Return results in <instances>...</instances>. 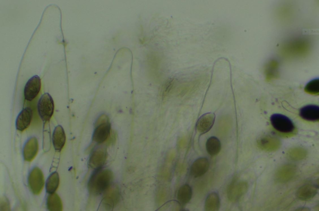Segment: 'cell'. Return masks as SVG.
Returning a JSON list of instances; mask_svg holds the SVG:
<instances>
[{"instance_id": "cell-1", "label": "cell", "mask_w": 319, "mask_h": 211, "mask_svg": "<svg viewBox=\"0 0 319 211\" xmlns=\"http://www.w3.org/2000/svg\"><path fill=\"white\" fill-rule=\"evenodd\" d=\"M97 170L91 176L88 184L89 192L95 196L104 192L111 185L113 179V174L110 170Z\"/></svg>"}, {"instance_id": "cell-2", "label": "cell", "mask_w": 319, "mask_h": 211, "mask_svg": "<svg viewBox=\"0 0 319 211\" xmlns=\"http://www.w3.org/2000/svg\"><path fill=\"white\" fill-rule=\"evenodd\" d=\"M270 121L273 128L282 136L291 137L296 133V128L293 122L284 115L274 114L270 116Z\"/></svg>"}, {"instance_id": "cell-3", "label": "cell", "mask_w": 319, "mask_h": 211, "mask_svg": "<svg viewBox=\"0 0 319 211\" xmlns=\"http://www.w3.org/2000/svg\"><path fill=\"white\" fill-rule=\"evenodd\" d=\"M37 109L41 119L45 122L49 121L54 113V104L49 93H45L41 96L38 102Z\"/></svg>"}, {"instance_id": "cell-4", "label": "cell", "mask_w": 319, "mask_h": 211, "mask_svg": "<svg viewBox=\"0 0 319 211\" xmlns=\"http://www.w3.org/2000/svg\"><path fill=\"white\" fill-rule=\"evenodd\" d=\"M102 204L106 209H112L118 203L120 198L119 187L116 184H111L104 191Z\"/></svg>"}, {"instance_id": "cell-5", "label": "cell", "mask_w": 319, "mask_h": 211, "mask_svg": "<svg viewBox=\"0 0 319 211\" xmlns=\"http://www.w3.org/2000/svg\"><path fill=\"white\" fill-rule=\"evenodd\" d=\"M29 187L34 194H39L43 189L44 184L43 174L38 167H35L31 171L28 177Z\"/></svg>"}, {"instance_id": "cell-6", "label": "cell", "mask_w": 319, "mask_h": 211, "mask_svg": "<svg viewBox=\"0 0 319 211\" xmlns=\"http://www.w3.org/2000/svg\"><path fill=\"white\" fill-rule=\"evenodd\" d=\"M41 86V80L39 76L35 75L31 77L27 81L24 87L25 99L28 101L33 100L39 94Z\"/></svg>"}, {"instance_id": "cell-7", "label": "cell", "mask_w": 319, "mask_h": 211, "mask_svg": "<svg viewBox=\"0 0 319 211\" xmlns=\"http://www.w3.org/2000/svg\"><path fill=\"white\" fill-rule=\"evenodd\" d=\"M248 188L246 182L234 180L228 188L227 195L229 199L232 202L238 200L246 192Z\"/></svg>"}, {"instance_id": "cell-8", "label": "cell", "mask_w": 319, "mask_h": 211, "mask_svg": "<svg viewBox=\"0 0 319 211\" xmlns=\"http://www.w3.org/2000/svg\"><path fill=\"white\" fill-rule=\"evenodd\" d=\"M107 156L106 149L99 148L94 150L89 158L88 165L91 168L98 170L104 164Z\"/></svg>"}, {"instance_id": "cell-9", "label": "cell", "mask_w": 319, "mask_h": 211, "mask_svg": "<svg viewBox=\"0 0 319 211\" xmlns=\"http://www.w3.org/2000/svg\"><path fill=\"white\" fill-rule=\"evenodd\" d=\"M215 115L212 112H208L202 115L196 124V128L201 134L208 132L212 127L215 120Z\"/></svg>"}, {"instance_id": "cell-10", "label": "cell", "mask_w": 319, "mask_h": 211, "mask_svg": "<svg viewBox=\"0 0 319 211\" xmlns=\"http://www.w3.org/2000/svg\"><path fill=\"white\" fill-rule=\"evenodd\" d=\"M296 166L292 164H288L280 167L275 175L276 180L280 183H285L290 180L295 175Z\"/></svg>"}, {"instance_id": "cell-11", "label": "cell", "mask_w": 319, "mask_h": 211, "mask_svg": "<svg viewBox=\"0 0 319 211\" xmlns=\"http://www.w3.org/2000/svg\"><path fill=\"white\" fill-rule=\"evenodd\" d=\"M93 139L95 142L101 143L106 141L111 132V124L109 121L95 125Z\"/></svg>"}, {"instance_id": "cell-12", "label": "cell", "mask_w": 319, "mask_h": 211, "mask_svg": "<svg viewBox=\"0 0 319 211\" xmlns=\"http://www.w3.org/2000/svg\"><path fill=\"white\" fill-rule=\"evenodd\" d=\"M32 117V111L31 108L26 107L23 109L17 116L16 121V126L19 131L22 132L29 126Z\"/></svg>"}, {"instance_id": "cell-13", "label": "cell", "mask_w": 319, "mask_h": 211, "mask_svg": "<svg viewBox=\"0 0 319 211\" xmlns=\"http://www.w3.org/2000/svg\"><path fill=\"white\" fill-rule=\"evenodd\" d=\"M299 115L303 119L312 122L318 121L319 107L315 105H308L302 107L299 111Z\"/></svg>"}, {"instance_id": "cell-14", "label": "cell", "mask_w": 319, "mask_h": 211, "mask_svg": "<svg viewBox=\"0 0 319 211\" xmlns=\"http://www.w3.org/2000/svg\"><path fill=\"white\" fill-rule=\"evenodd\" d=\"M209 163L205 157L197 159L192 163L190 168L191 175L195 178L199 177L204 175L208 170Z\"/></svg>"}, {"instance_id": "cell-15", "label": "cell", "mask_w": 319, "mask_h": 211, "mask_svg": "<svg viewBox=\"0 0 319 211\" xmlns=\"http://www.w3.org/2000/svg\"><path fill=\"white\" fill-rule=\"evenodd\" d=\"M280 144V142L278 138L271 136L263 137L257 141L258 147L267 151H275L279 148Z\"/></svg>"}, {"instance_id": "cell-16", "label": "cell", "mask_w": 319, "mask_h": 211, "mask_svg": "<svg viewBox=\"0 0 319 211\" xmlns=\"http://www.w3.org/2000/svg\"><path fill=\"white\" fill-rule=\"evenodd\" d=\"M38 144L35 137L32 138L27 141L23 149V156L25 160L31 161L35 157L38 152Z\"/></svg>"}, {"instance_id": "cell-17", "label": "cell", "mask_w": 319, "mask_h": 211, "mask_svg": "<svg viewBox=\"0 0 319 211\" xmlns=\"http://www.w3.org/2000/svg\"><path fill=\"white\" fill-rule=\"evenodd\" d=\"M66 135L64 130L60 125L56 126L52 134V142L55 149L60 151L64 147L66 141Z\"/></svg>"}, {"instance_id": "cell-18", "label": "cell", "mask_w": 319, "mask_h": 211, "mask_svg": "<svg viewBox=\"0 0 319 211\" xmlns=\"http://www.w3.org/2000/svg\"><path fill=\"white\" fill-rule=\"evenodd\" d=\"M317 192L316 186L312 184H306L298 188L296 192V196L300 200H307L313 198Z\"/></svg>"}, {"instance_id": "cell-19", "label": "cell", "mask_w": 319, "mask_h": 211, "mask_svg": "<svg viewBox=\"0 0 319 211\" xmlns=\"http://www.w3.org/2000/svg\"><path fill=\"white\" fill-rule=\"evenodd\" d=\"M192 195L191 187L188 184L182 186L178 190L177 198L179 204L184 205L188 203L191 200Z\"/></svg>"}, {"instance_id": "cell-20", "label": "cell", "mask_w": 319, "mask_h": 211, "mask_svg": "<svg viewBox=\"0 0 319 211\" xmlns=\"http://www.w3.org/2000/svg\"><path fill=\"white\" fill-rule=\"evenodd\" d=\"M220 207V200L217 194L213 192L209 194L205 202L204 208L207 211L218 210Z\"/></svg>"}, {"instance_id": "cell-21", "label": "cell", "mask_w": 319, "mask_h": 211, "mask_svg": "<svg viewBox=\"0 0 319 211\" xmlns=\"http://www.w3.org/2000/svg\"><path fill=\"white\" fill-rule=\"evenodd\" d=\"M206 147L207 151L210 155L215 156L218 154L221 150V143L217 137L212 136L207 140Z\"/></svg>"}, {"instance_id": "cell-22", "label": "cell", "mask_w": 319, "mask_h": 211, "mask_svg": "<svg viewBox=\"0 0 319 211\" xmlns=\"http://www.w3.org/2000/svg\"><path fill=\"white\" fill-rule=\"evenodd\" d=\"M47 207L50 211H60L62 210V202L57 194L53 193L48 196L47 199Z\"/></svg>"}, {"instance_id": "cell-23", "label": "cell", "mask_w": 319, "mask_h": 211, "mask_svg": "<svg viewBox=\"0 0 319 211\" xmlns=\"http://www.w3.org/2000/svg\"><path fill=\"white\" fill-rule=\"evenodd\" d=\"M59 183V178L57 172L51 174L48 177L46 183V188L47 192L54 193L57 189Z\"/></svg>"}, {"instance_id": "cell-24", "label": "cell", "mask_w": 319, "mask_h": 211, "mask_svg": "<svg viewBox=\"0 0 319 211\" xmlns=\"http://www.w3.org/2000/svg\"><path fill=\"white\" fill-rule=\"evenodd\" d=\"M307 154L306 151L301 148H295L289 149L287 152L288 157L293 161H298L304 159Z\"/></svg>"}, {"instance_id": "cell-25", "label": "cell", "mask_w": 319, "mask_h": 211, "mask_svg": "<svg viewBox=\"0 0 319 211\" xmlns=\"http://www.w3.org/2000/svg\"><path fill=\"white\" fill-rule=\"evenodd\" d=\"M305 90L307 93L313 94H318L319 91V79L315 78L311 80L306 85Z\"/></svg>"}, {"instance_id": "cell-26", "label": "cell", "mask_w": 319, "mask_h": 211, "mask_svg": "<svg viewBox=\"0 0 319 211\" xmlns=\"http://www.w3.org/2000/svg\"><path fill=\"white\" fill-rule=\"evenodd\" d=\"M175 80L174 79H172L166 82L163 87V95L164 97L168 95L169 93L174 89L175 84Z\"/></svg>"}, {"instance_id": "cell-27", "label": "cell", "mask_w": 319, "mask_h": 211, "mask_svg": "<svg viewBox=\"0 0 319 211\" xmlns=\"http://www.w3.org/2000/svg\"><path fill=\"white\" fill-rule=\"evenodd\" d=\"M10 204L7 199L5 197H3L0 201L1 210H10Z\"/></svg>"}, {"instance_id": "cell-28", "label": "cell", "mask_w": 319, "mask_h": 211, "mask_svg": "<svg viewBox=\"0 0 319 211\" xmlns=\"http://www.w3.org/2000/svg\"><path fill=\"white\" fill-rule=\"evenodd\" d=\"M117 135V134L115 131H111L109 136L106 140L107 144L109 145L114 143L116 141Z\"/></svg>"}, {"instance_id": "cell-29", "label": "cell", "mask_w": 319, "mask_h": 211, "mask_svg": "<svg viewBox=\"0 0 319 211\" xmlns=\"http://www.w3.org/2000/svg\"><path fill=\"white\" fill-rule=\"evenodd\" d=\"M108 121H109V120L107 116L105 114H103L100 116L98 119L95 125Z\"/></svg>"}]
</instances>
